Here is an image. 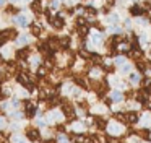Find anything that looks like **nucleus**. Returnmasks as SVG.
Returning <instances> with one entry per match:
<instances>
[{"label": "nucleus", "mask_w": 151, "mask_h": 143, "mask_svg": "<svg viewBox=\"0 0 151 143\" xmlns=\"http://www.w3.org/2000/svg\"><path fill=\"white\" fill-rule=\"evenodd\" d=\"M130 15H133V16H140V15H146V12L143 10V6H140V5H133L130 8Z\"/></svg>", "instance_id": "obj_1"}, {"label": "nucleus", "mask_w": 151, "mask_h": 143, "mask_svg": "<svg viewBox=\"0 0 151 143\" xmlns=\"http://www.w3.org/2000/svg\"><path fill=\"white\" fill-rule=\"evenodd\" d=\"M125 117H127L125 120H127L128 124H137L138 122V114L135 112V110H130V112H128Z\"/></svg>", "instance_id": "obj_2"}, {"label": "nucleus", "mask_w": 151, "mask_h": 143, "mask_svg": "<svg viewBox=\"0 0 151 143\" xmlns=\"http://www.w3.org/2000/svg\"><path fill=\"white\" fill-rule=\"evenodd\" d=\"M52 25H54L55 29H62L63 28V20L60 18V16H55V18L52 20Z\"/></svg>", "instance_id": "obj_3"}, {"label": "nucleus", "mask_w": 151, "mask_h": 143, "mask_svg": "<svg viewBox=\"0 0 151 143\" xmlns=\"http://www.w3.org/2000/svg\"><path fill=\"white\" fill-rule=\"evenodd\" d=\"M109 132H111L112 135H119V133H120V127H119L117 124H111V125H109Z\"/></svg>", "instance_id": "obj_4"}, {"label": "nucleus", "mask_w": 151, "mask_h": 143, "mask_svg": "<svg viewBox=\"0 0 151 143\" xmlns=\"http://www.w3.org/2000/svg\"><path fill=\"white\" fill-rule=\"evenodd\" d=\"M31 8H33L36 13H41V3H39V0H34L33 5H31Z\"/></svg>", "instance_id": "obj_5"}, {"label": "nucleus", "mask_w": 151, "mask_h": 143, "mask_svg": "<svg viewBox=\"0 0 151 143\" xmlns=\"http://www.w3.org/2000/svg\"><path fill=\"white\" fill-rule=\"evenodd\" d=\"M130 81L132 83H138V81H140V75L138 73H130Z\"/></svg>", "instance_id": "obj_6"}, {"label": "nucleus", "mask_w": 151, "mask_h": 143, "mask_svg": "<svg viewBox=\"0 0 151 143\" xmlns=\"http://www.w3.org/2000/svg\"><path fill=\"white\" fill-rule=\"evenodd\" d=\"M28 136H29L31 140H36L37 136H39V133H37L36 130H29V132H28Z\"/></svg>", "instance_id": "obj_7"}, {"label": "nucleus", "mask_w": 151, "mask_h": 143, "mask_svg": "<svg viewBox=\"0 0 151 143\" xmlns=\"http://www.w3.org/2000/svg\"><path fill=\"white\" fill-rule=\"evenodd\" d=\"M31 32H33L34 36H39V34H41V28H39L37 25H34L33 28H31Z\"/></svg>", "instance_id": "obj_8"}, {"label": "nucleus", "mask_w": 151, "mask_h": 143, "mask_svg": "<svg viewBox=\"0 0 151 143\" xmlns=\"http://www.w3.org/2000/svg\"><path fill=\"white\" fill-rule=\"evenodd\" d=\"M122 98L124 96H122V93H119V91H114V93H112V99L114 101H120Z\"/></svg>", "instance_id": "obj_9"}, {"label": "nucleus", "mask_w": 151, "mask_h": 143, "mask_svg": "<svg viewBox=\"0 0 151 143\" xmlns=\"http://www.w3.org/2000/svg\"><path fill=\"white\" fill-rule=\"evenodd\" d=\"M128 70H130V65L125 64V67H122V73H128Z\"/></svg>", "instance_id": "obj_10"}, {"label": "nucleus", "mask_w": 151, "mask_h": 143, "mask_svg": "<svg viewBox=\"0 0 151 143\" xmlns=\"http://www.w3.org/2000/svg\"><path fill=\"white\" fill-rule=\"evenodd\" d=\"M124 62H125V58H124V57H117V58H115V64H119V65L124 64Z\"/></svg>", "instance_id": "obj_11"}, {"label": "nucleus", "mask_w": 151, "mask_h": 143, "mask_svg": "<svg viewBox=\"0 0 151 143\" xmlns=\"http://www.w3.org/2000/svg\"><path fill=\"white\" fill-rule=\"evenodd\" d=\"M150 21H151V10H150Z\"/></svg>", "instance_id": "obj_12"}]
</instances>
